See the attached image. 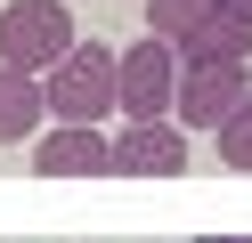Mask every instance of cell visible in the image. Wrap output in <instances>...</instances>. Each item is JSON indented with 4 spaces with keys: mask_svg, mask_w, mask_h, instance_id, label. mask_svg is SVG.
I'll return each mask as SVG.
<instances>
[{
    "mask_svg": "<svg viewBox=\"0 0 252 243\" xmlns=\"http://www.w3.org/2000/svg\"><path fill=\"white\" fill-rule=\"evenodd\" d=\"M203 243H252V235H203Z\"/></svg>",
    "mask_w": 252,
    "mask_h": 243,
    "instance_id": "obj_11",
    "label": "cell"
},
{
    "mask_svg": "<svg viewBox=\"0 0 252 243\" xmlns=\"http://www.w3.org/2000/svg\"><path fill=\"white\" fill-rule=\"evenodd\" d=\"M220 8H228V0H147V32H163V41H179V49H187Z\"/></svg>",
    "mask_w": 252,
    "mask_h": 243,
    "instance_id": "obj_9",
    "label": "cell"
},
{
    "mask_svg": "<svg viewBox=\"0 0 252 243\" xmlns=\"http://www.w3.org/2000/svg\"><path fill=\"white\" fill-rule=\"evenodd\" d=\"M73 41H82V32H73V8H65V0H8V8H0V65L49 73Z\"/></svg>",
    "mask_w": 252,
    "mask_h": 243,
    "instance_id": "obj_2",
    "label": "cell"
},
{
    "mask_svg": "<svg viewBox=\"0 0 252 243\" xmlns=\"http://www.w3.org/2000/svg\"><path fill=\"white\" fill-rule=\"evenodd\" d=\"M41 113H49V81L25 65H0V146H33Z\"/></svg>",
    "mask_w": 252,
    "mask_h": 243,
    "instance_id": "obj_7",
    "label": "cell"
},
{
    "mask_svg": "<svg viewBox=\"0 0 252 243\" xmlns=\"http://www.w3.org/2000/svg\"><path fill=\"white\" fill-rule=\"evenodd\" d=\"M41 81H49L57 122H106V113H122V49H106V41H73Z\"/></svg>",
    "mask_w": 252,
    "mask_h": 243,
    "instance_id": "obj_1",
    "label": "cell"
},
{
    "mask_svg": "<svg viewBox=\"0 0 252 243\" xmlns=\"http://www.w3.org/2000/svg\"><path fill=\"white\" fill-rule=\"evenodd\" d=\"M212 138H220V162H228L236 178H252V97H244V106H236L228 122L212 130Z\"/></svg>",
    "mask_w": 252,
    "mask_h": 243,
    "instance_id": "obj_10",
    "label": "cell"
},
{
    "mask_svg": "<svg viewBox=\"0 0 252 243\" xmlns=\"http://www.w3.org/2000/svg\"><path fill=\"white\" fill-rule=\"evenodd\" d=\"M187 122L155 113V122H122L114 130V178H179L187 170Z\"/></svg>",
    "mask_w": 252,
    "mask_h": 243,
    "instance_id": "obj_6",
    "label": "cell"
},
{
    "mask_svg": "<svg viewBox=\"0 0 252 243\" xmlns=\"http://www.w3.org/2000/svg\"><path fill=\"white\" fill-rule=\"evenodd\" d=\"M33 178H114V138L98 122H57L49 138H33Z\"/></svg>",
    "mask_w": 252,
    "mask_h": 243,
    "instance_id": "obj_5",
    "label": "cell"
},
{
    "mask_svg": "<svg viewBox=\"0 0 252 243\" xmlns=\"http://www.w3.org/2000/svg\"><path fill=\"white\" fill-rule=\"evenodd\" d=\"M179 65H187L179 41H163V32L122 49V122H155L179 106Z\"/></svg>",
    "mask_w": 252,
    "mask_h": 243,
    "instance_id": "obj_3",
    "label": "cell"
},
{
    "mask_svg": "<svg viewBox=\"0 0 252 243\" xmlns=\"http://www.w3.org/2000/svg\"><path fill=\"white\" fill-rule=\"evenodd\" d=\"M179 57H236V65H252V0H228Z\"/></svg>",
    "mask_w": 252,
    "mask_h": 243,
    "instance_id": "obj_8",
    "label": "cell"
},
{
    "mask_svg": "<svg viewBox=\"0 0 252 243\" xmlns=\"http://www.w3.org/2000/svg\"><path fill=\"white\" fill-rule=\"evenodd\" d=\"M244 97H252V81H244L236 57H187L179 65V106H171V113H179L187 130H220Z\"/></svg>",
    "mask_w": 252,
    "mask_h": 243,
    "instance_id": "obj_4",
    "label": "cell"
}]
</instances>
